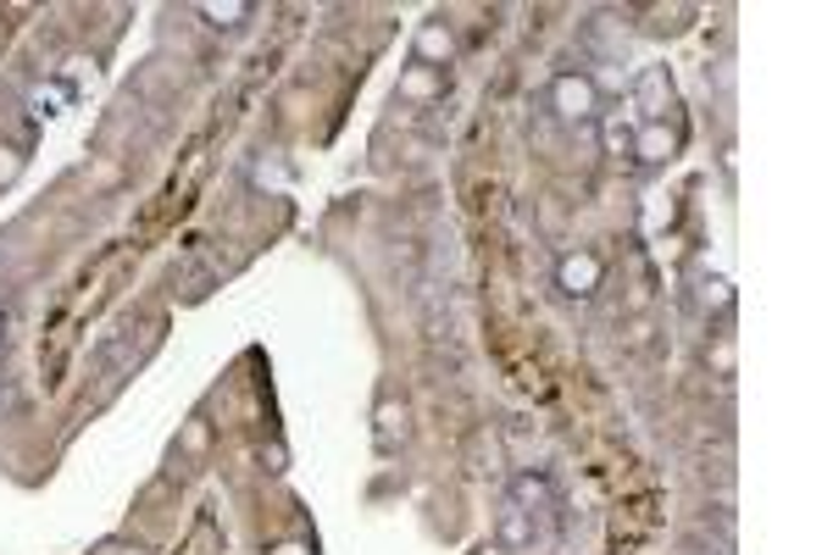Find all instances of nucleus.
I'll return each mask as SVG.
<instances>
[{
  "instance_id": "nucleus-1",
  "label": "nucleus",
  "mask_w": 833,
  "mask_h": 555,
  "mask_svg": "<svg viewBox=\"0 0 833 555\" xmlns=\"http://www.w3.org/2000/svg\"><path fill=\"white\" fill-rule=\"evenodd\" d=\"M550 111L562 122H595L601 117V89L589 73H555L550 78Z\"/></svg>"
},
{
  "instance_id": "nucleus-2",
  "label": "nucleus",
  "mask_w": 833,
  "mask_h": 555,
  "mask_svg": "<svg viewBox=\"0 0 833 555\" xmlns=\"http://www.w3.org/2000/svg\"><path fill=\"white\" fill-rule=\"evenodd\" d=\"M601 278H606V266H601L595 250H567L562 261H555V290L573 295V301H589L601 290Z\"/></svg>"
},
{
  "instance_id": "nucleus-3",
  "label": "nucleus",
  "mask_w": 833,
  "mask_h": 555,
  "mask_svg": "<svg viewBox=\"0 0 833 555\" xmlns=\"http://www.w3.org/2000/svg\"><path fill=\"white\" fill-rule=\"evenodd\" d=\"M601 122V151L612 162H634V133H639V111L634 106H612L595 117Z\"/></svg>"
},
{
  "instance_id": "nucleus-4",
  "label": "nucleus",
  "mask_w": 833,
  "mask_h": 555,
  "mask_svg": "<svg viewBox=\"0 0 833 555\" xmlns=\"http://www.w3.org/2000/svg\"><path fill=\"white\" fill-rule=\"evenodd\" d=\"M678 156V128H667V122H639V133H634V162L639 167H667Z\"/></svg>"
},
{
  "instance_id": "nucleus-5",
  "label": "nucleus",
  "mask_w": 833,
  "mask_h": 555,
  "mask_svg": "<svg viewBox=\"0 0 833 555\" xmlns=\"http://www.w3.org/2000/svg\"><path fill=\"white\" fill-rule=\"evenodd\" d=\"M634 111H639V122H667L661 111L672 106V78L661 73V67H650L645 78H639V89H634V100H628Z\"/></svg>"
},
{
  "instance_id": "nucleus-6",
  "label": "nucleus",
  "mask_w": 833,
  "mask_h": 555,
  "mask_svg": "<svg viewBox=\"0 0 833 555\" xmlns=\"http://www.w3.org/2000/svg\"><path fill=\"white\" fill-rule=\"evenodd\" d=\"M451 29L445 23H423V34H416V56H423V67H434L440 62V73H445V62H451Z\"/></svg>"
},
{
  "instance_id": "nucleus-7",
  "label": "nucleus",
  "mask_w": 833,
  "mask_h": 555,
  "mask_svg": "<svg viewBox=\"0 0 833 555\" xmlns=\"http://www.w3.org/2000/svg\"><path fill=\"white\" fill-rule=\"evenodd\" d=\"M528 538H533V511L506 505V511H500V549H517V544H528Z\"/></svg>"
},
{
  "instance_id": "nucleus-8",
  "label": "nucleus",
  "mask_w": 833,
  "mask_h": 555,
  "mask_svg": "<svg viewBox=\"0 0 833 555\" xmlns=\"http://www.w3.org/2000/svg\"><path fill=\"white\" fill-rule=\"evenodd\" d=\"M440 89H445V73H440V67H423V62H416V73L400 78V95H405V100H429V95H440Z\"/></svg>"
},
{
  "instance_id": "nucleus-9",
  "label": "nucleus",
  "mask_w": 833,
  "mask_h": 555,
  "mask_svg": "<svg viewBox=\"0 0 833 555\" xmlns=\"http://www.w3.org/2000/svg\"><path fill=\"white\" fill-rule=\"evenodd\" d=\"M394 439H405V405L383 400V405H378V445L394 450Z\"/></svg>"
},
{
  "instance_id": "nucleus-10",
  "label": "nucleus",
  "mask_w": 833,
  "mask_h": 555,
  "mask_svg": "<svg viewBox=\"0 0 833 555\" xmlns=\"http://www.w3.org/2000/svg\"><path fill=\"white\" fill-rule=\"evenodd\" d=\"M201 18H212V23L223 29V23H239V18H250V7H201Z\"/></svg>"
},
{
  "instance_id": "nucleus-11",
  "label": "nucleus",
  "mask_w": 833,
  "mask_h": 555,
  "mask_svg": "<svg viewBox=\"0 0 833 555\" xmlns=\"http://www.w3.org/2000/svg\"><path fill=\"white\" fill-rule=\"evenodd\" d=\"M18 167H23V162H18V151H12V145H0V184H12V178H18Z\"/></svg>"
},
{
  "instance_id": "nucleus-12",
  "label": "nucleus",
  "mask_w": 833,
  "mask_h": 555,
  "mask_svg": "<svg viewBox=\"0 0 833 555\" xmlns=\"http://www.w3.org/2000/svg\"><path fill=\"white\" fill-rule=\"evenodd\" d=\"M478 555H506V549H500V544H484V549H478Z\"/></svg>"
}]
</instances>
